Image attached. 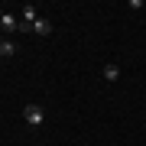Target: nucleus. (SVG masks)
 I'll list each match as a JSON object with an SVG mask.
<instances>
[{"label":"nucleus","instance_id":"obj_1","mask_svg":"<svg viewBox=\"0 0 146 146\" xmlns=\"http://www.w3.org/2000/svg\"><path fill=\"white\" fill-rule=\"evenodd\" d=\"M23 120H26L29 127H42V107L39 104H26L23 107Z\"/></svg>","mask_w":146,"mask_h":146},{"label":"nucleus","instance_id":"obj_2","mask_svg":"<svg viewBox=\"0 0 146 146\" xmlns=\"http://www.w3.org/2000/svg\"><path fill=\"white\" fill-rule=\"evenodd\" d=\"M0 26H3V33H16V29H20V20H16L13 13H3V16H0Z\"/></svg>","mask_w":146,"mask_h":146},{"label":"nucleus","instance_id":"obj_6","mask_svg":"<svg viewBox=\"0 0 146 146\" xmlns=\"http://www.w3.org/2000/svg\"><path fill=\"white\" fill-rule=\"evenodd\" d=\"M7 55H13V42H0V58H7Z\"/></svg>","mask_w":146,"mask_h":146},{"label":"nucleus","instance_id":"obj_5","mask_svg":"<svg viewBox=\"0 0 146 146\" xmlns=\"http://www.w3.org/2000/svg\"><path fill=\"white\" fill-rule=\"evenodd\" d=\"M104 78H107V81H117V78H120V68H117V65H104Z\"/></svg>","mask_w":146,"mask_h":146},{"label":"nucleus","instance_id":"obj_3","mask_svg":"<svg viewBox=\"0 0 146 146\" xmlns=\"http://www.w3.org/2000/svg\"><path fill=\"white\" fill-rule=\"evenodd\" d=\"M33 33H39V36H49V33H52V23H49L46 16H39V20L33 23Z\"/></svg>","mask_w":146,"mask_h":146},{"label":"nucleus","instance_id":"obj_4","mask_svg":"<svg viewBox=\"0 0 146 146\" xmlns=\"http://www.w3.org/2000/svg\"><path fill=\"white\" fill-rule=\"evenodd\" d=\"M36 20H39V16H36V7L26 3V7H23V23H36Z\"/></svg>","mask_w":146,"mask_h":146}]
</instances>
